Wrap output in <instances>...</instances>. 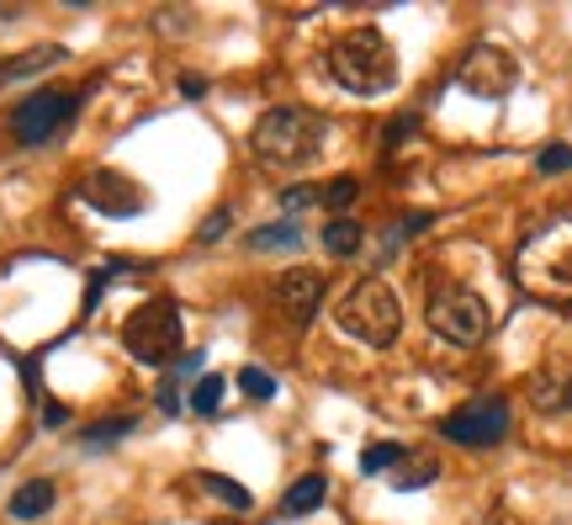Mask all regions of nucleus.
<instances>
[{
    "instance_id": "nucleus-25",
    "label": "nucleus",
    "mask_w": 572,
    "mask_h": 525,
    "mask_svg": "<svg viewBox=\"0 0 572 525\" xmlns=\"http://www.w3.org/2000/svg\"><path fill=\"white\" fill-rule=\"evenodd\" d=\"M414 133H419V118H414V112H403V118H392V123H388L382 144H388V149H397V144H408Z\"/></svg>"
},
{
    "instance_id": "nucleus-18",
    "label": "nucleus",
    "mask_w": 572,
    "mask_h": 525,
    "mask_svg": "<svg viewBox=\"0 0 572 525\" xmlns=\"http://www.w3.org/2000/svg\"><path fill=\"white\" fill-rule=\"evenodd\" d=\"M133 425H138L133 414H112L106 425H91V431L80 435V446H86V451H101V446H112V440H122V435H133Z\"/></svg>"
},
{
    "instance_id": "nucleus-3",
    "label": "nucleus",
    "mask_w": 572,
    "mask_h": 525,
    "mask_svg": "<svg viewBox=\"0 0 572 525\" xmlns=\"http://www.w3.org/2000/svg\"><path fill=\"white\" fill-rule=\"evenodd\" d=\"M324 118H313L307 107H271L255 133H249V144H255V155L266 159V165H307V159L324 149Z\"/></svg>"
},
{
    "instance_id": "nucleus-13",
    "label": "nucleus",
    "mask_w": 572,
    "mask_h": 525,
    "mask_svg": "<svg viewBox=\"0 0 572 525\" xmlns=\"http://www.w3.org/2000/svg\"><path fill=\"white\" fill-rule=\"evenodd\" d=\"M530 399H536V409H546V414L572 409V377H568V371H541V377H536V388H530Z\"/></svg>"
},
{
    "instance_id": "nucleus-21",
    "label": "nucleus",
    "mask_w": 572,
    "mask_h": 525,
    "mask_svg": "<svg viewBox=\"0 0 572 525\" xmlns=\"http://www.w3.org/2000/svg\"><path fill=\"white\" fill-rule=\"evenodd\" d=\"M435 478H440V462L414 457V467H397V472H392V489H403V494H408V489H429Z\"/></svg>"
},
{
    "instance_id": "nucleus-5",
    "label": "nucleus",
    "mask_w": 572,
    "mask_h": 525,
    "mask_svg": "<svg viewBox=\"0 0 572 525\" xmlns=\"http://www.w3.org/2000/svg\"><path fill=\"white\" fill-rule=\"evenodd\" d=\"M424 319H429V329H435L440 340L461 345V350H478V345L487 340V324H493L487 303H482L472 287H440V292H429Z\"/></svg>"
},
{
    "instance_id": "nucleus-8",
    "label": "nucleus",
    "mask_w": 572,
    "mask_h": 525,
    "mask_svg": "<svg viewBox=\"0 0 572 525\" xmlns=\"http://www.w3.org/2000/svg\"><path fill=\"white\" fill-rule=\"evenodd\" d=\"M456 80H461V91L478 96V101H504L514 91V80H519V64L504 54V48H493V43H478L461 69H456Z\"/></svg>"
},
{
    "instance_id": "nucleus-6",
    "label": "nucleus",
    "mask_w": 572,
    "mask_h": 525,
    "mask_svg": "<svg viewBox=\"0 0 572 525\" xmlns=\"http://www.w3.org/2000/svg\"><path fill=\"white\" fill-rule=\"evenodd\" d=\"M75 112H80L75 91H32L27 101L11 107V138L16 144H48L54 133L75 123Z\"/></svg>"
},
{
    "instance_id": "nucleus-7",
    "label": "nucleus",
    "mask_w": 572,
    "mask_h": 525,
    "mask_svg": "<svg viewBox=\"0 0 572 525\" xmlns=\"http://www.w3.org/2000/svg\"><path fill=\"white\" fill-rule=\"evenodd\" d=\"M440 435L456 440V446H498L509 435V403L504 399H472L451 409L440 420Z\"/></svg>"
},
{
    "instance_id": "nucleus-17",
    "label": "nucleus",
    "mask_w": 572,
    "mask_h": 525,
    "mask_svg": "<svg viewBox=\"0 0 572 525\" xmlns=\"http://www.w3.org/2000/svg\"><path fill=\"white\" fill-rule=\"evenodd\" d=\"M298 239H302V228L287 217V223H266V228H255V234H249V249H255V255H266V249H298Z\"/></svg>"
},
{
    "instance_id": "nucleus-29",
    "label": "nucleus",
    "mask_w": 572,
    "mask_h": 525,
    "mask_svg": "<svg viewBox=\"0 0 572 525\" xmlns=\"http://www.w3.org/2000/svg\"><path fill=\"white\" fill-rule=\"evenodd\" d=\"M181 91L186 96H208V80H202V75H181Z\"/></svg>"
},
{
    "instance_id": "nucleus-4",
    "label": "nucleus",
    "mask_w": 572,
    "mask_h": 525,
    "mask_svg": "<svg viewBox=\"0 0 572 525\" xmlns=\"http://www.w3.org/2000/svg\"><path fill=\"white\" fill-rule=\"evenodd\" d=\"M122 345H127V356L144 361V367H165V361H176L181 345H186L181 309H176L170 298H149V303H138V309L122 319Z\"/></svg>"
},
{
    "instance_id": "nucleus-2",
    "label": "nucleus",
    "mask_w": 572,
    "mask_h": 525,
    "mask_svg": "<svg viewBox=\"0 0 572 525\" xmlns=\"http://www.w3.org/2000/svg\"><path fill=\"white\" fill-rule=\"evenodd\" d=\"M334 319L350 340L371 345V350H388L397 340V324H403V309H397V292H392L382 277H361L350 281V292H339L334 303Z\"/></svg>"
},
{
    "instance_id": "nucleus-24",
    "label": "nucleus",
    "mask_w": 572,
    "mask_h": 525,
    "mask_svg": "<svg viewBox=\"0 0 572 525\" xmlns=\"http://www.w3.org/2000/svg\"><path fill=\"white\" fill-rule=\"evenodd\" d=\"M541 176H568L572 170V144H551V149H541Z\"/></svg>"
},
{
    "instance_id": "nucleus-9",
    "label": "nucleus",
    "mask_w": 572,
    "mask_h": 525,
    "mask_svg": "<svg viewBox=\"0 0 572 525\" xmlns=\"http://www.w3.org/2000/svg\"><path fill=\"white\" fill-rule=\"evenodd\" d=\"M80 197L91 202L96 213H106V217H138L144 213V186L138 181H127L122 170H91L86 176V186H80Z\"/></svg>"
},
{
    "instance_id": "nucleus-1",
    "label": "nucleus",
    "mask_w": 572,
    "mask_h": 525,
    "mask_svg": "<svg viewBox=\"0 0 572 525\" xmlns=\"http://www.w3.org/2000/svg\"><path fill=\"white\" fill-rule=\"evenodd\" d=\"M329 75L350 96H388L397 86V54L377 27H350L329 43Z\"/></svg>"
},
{
    "instance_id": "nucleus-14",
    "label": "nucleus",
    "mask_w": 572,
    "mask_h": 525,
    "mask_svg": "<svg viewBox=\"0 0 572 525\" xmlns=\"http://www.w3.org/2000/svg\"><path fill=\"white\" fill-rule=\"evenodd\" d=\"M64 59V48H27V54H16V59H0V86L5 80H22V75H37V69H54Z\"/></svg>"
},
{
    "instance_id": "nucleus-28",
    "label": "nucleus",
    "mask_w": 572,
    "mask_h": 525,
    "mask_svg": "<svg viewBox=\"0 0 572 525\" xmlns=\"http://www.w3.org/2000/svg\"><path fill=\"white\" fill-rule=\"evenodd\" d=\"M64 420H69V409H64V403H54V399L43 403V425H48V431H59Z\"/></svg>"
},
{
    "instance_id": "nucleus-20",
    "label": "nucleus",
    "mask_w": 572,
    "mask_h": 525,
    "mask_svg": "<svg viewBox=\"0 0 572 525\" xmlns=\"http://www.w3.org/2000/svg\"><path fill=\"white\" fill-rule=\"evenodd\" d=\"M408 451L397 446V440H377V446H366L361 451V472L366 478H377V472H392V462H403Z\"/></svg>"
},
{
    "instance_id": "nucleus-23",
    "label": "nucleus",
    "mask_w": 572,
    "mask_h": 525,
    "mask_svg": "<svg viewBox=\"0 0 572 525\" xmlns=\"http://www.w3.org/2000/svg\"><path fill=\"white\" fill-rule=\"evenodd\" d=\"M239 388L249 393V399H260V403L276 399V382H271V371H266V367H244L239 371Z\"/></svg>"
},
{
    "instance_id": "nucleus-11",
    "label": "nucleus",
    "mask_w": 572,
    "mask_h": 525,
    "mask_svg": "<svg viewBox=\"0 0 572 525\" xmlns=\"http://www.w3.org/2000/svg\"><path fill=\"white\" fill-rule=\"evenodd\" d=\"M324 499H329V478H324V472H307V478H298V483L287 489V499H281V521H307Z\"/></svg>"
},
{
    "instance_id": "nucleus-19",
    "label": "nucleus",
    "mask_w": 572,
    "mask_h": 525,
    "mask_svg": "<svg viewBox=\"0 0 572 525\" xmlns=\"http://www.w3.org/2000/svg\"><path fill=\"white\" fill-rule=\"evenodd\" d=\"M223 377L217 371H208V377H197V388H191V414H217L223 409Z\"/></svg>"
},
{
    "instance_id": "nucleus-27",
    "label": "nucleus",
    "mask_w": 572,
    "mask_h": 525,
    "mask_svg": "<svg viewBox=\"0 0 572 525\" xmlns=\"http://www.w3.org/2000/svg\"><path fill=\"white\" fill-rule=\"evenodd\" d=\"M223 234H228V208H217V213H212L208 223L197 228V239H202V245H212V239H223Z\"/></svg>"
},
{
    "instance_id": "nucleus-22",
    "label": "nucleus",
    "mask_w": 572,
    "mask_h": 525,
    "mask_svg": "<svg viewBox=\"0 0 572 525\" xmlns=\"http://www.w3.org/2000/svg\"><path fill=\"white\" fill-rule=\"evenodd\" d=\"M356 191H361V186L350 181V176H339V181H329L324 191H318V202H324V208H334V213H345V208L356 202Z\"/></svg>"
},
{
    "instance_id": "nucleus-10",
    "label": "nucleus",
    "mask_w": 572,
    "mask_h": 525,
    "mask_svg": "<svg viewBox=\"0 0 572 525\" xmlns=\"http://www.w3.org/2000/svg\"><path fill=\"white\" fill-rule=\"evenodd\" d=\"M318 303H324V277H318V271L298 266V271H287V277L276 281V309L287 313V324L307 329L313 313H318Z\"/></svg>"
},
{
    "instance_id": "nucleus-26",
    "label": "nucleus",
    "mask_w": 572,
    "mask_h": 525,
    "mask_svg": "<svg viewBox=\"0 0 572 525\" xmlns=\"http://www.w3.org/2000/svg\"><path fill=\"white\" fill-rule=\"evenodd\" d=\"M307 202H318V186H292V191L281 197V213L292 217V213H302Z\"/></svg>"
},
{
    "instance_id": "nucleus-12",
    "label": "nucleus",
    "mask_w": 572,
    "mask_h": 525,
    "mask_svg": "<svg viewBox=\"0 0 572 525\" xmlns=\"http://www.w3.org/2000/svg\"><path fill=\"white\" fill-rule=\"evenodd\" d=\"M59 504V489H54V478H32V483H22L16 494H11V521H43L48 510Z\"/></svg>"
},
{
    "instance_id": "nucleus-15",
    "label": "nucleus",
    "mask_w": 572,
    "mask_h": 525,
    "mask_svg": "<svg viewBox=\"0 0 572 525\" xmlns=\"http://www.w3.org/2000/svg\"><path fill=\"white\" fill-rule=\"evenodd\" d=\"M191 483H197L202 494L223 499V504H228V510H239V515H244V510H249V504H255V499H249V489H244V483H234V478H217V472H197Z\"/></svg>"
},
{
    "instance_id": "nucleus-16",
    "label": "nucleus",
    "mask_w": 572,
    "mask_h": 525,
    "mask_svg": "<svg viewBox=\"0 0 572 525\" xmlns=\"http://www.w3.org/2000/svg\"><path fill=\"white\" fill-rule=\"evenodd\" d=\"M361 223H356V217H334V223H324V249H329V255H339V260H350V255H356V249H361Z\"/></svg>"
}]
</instances>
